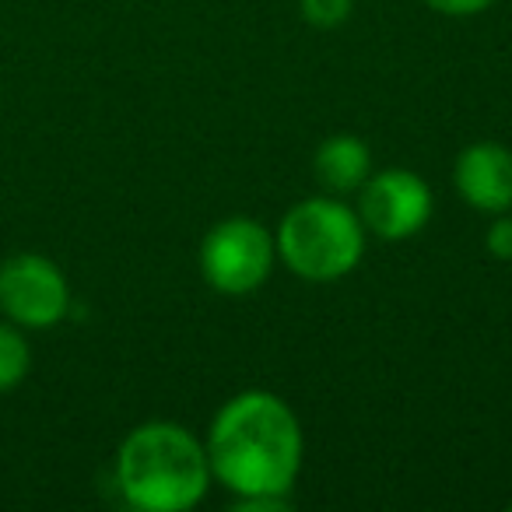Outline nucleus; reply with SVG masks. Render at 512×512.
I'll return each mask as SVG.
<instances>
[{"label":"nucleus","instance_id":"f257e3e1","mask_svg":"<svg viewBox=\"0 0 512 512\" xmlns=\"http://www.w3.org/2000/svg\"><path fill=\"white\" fill-rule=\"evenodd\" d=\"M302 425L271 390H242L218 407L207 432V463L235 498L292 495L302 470Z\"/></svg>","mask_w":512,"mask_h":512},{"label":"nucleus","instance_id":"f03ea898","mask_svg":"<svg viewBox=\"0 0 512 512\" xmlns=\"http://www.w3.org/2000/svg\"><path fill=\"white\" fill-rule=\"evenodd\" d=\"M207 484V446L176 421H144L116 449V488L141 512H186Z\"/></svg>","mask_w":512,"mask_h":512},{"label":"nucleus","instance_id":"7ed1b4c3","mask_svg":"<svg viewBox=\"0 0 512 512\" xmlns=\"http://www.w3.org/2000/svg\"><path fill=\"white\" fill-rule=\"evenodd\" d=\"M274 246L281 264L302 281H337L362 260L365 225L341 200L309 197L281 218Z\"/></svg>","mask_w":512,"mask_h":512},{"label":"nucleus","instance_id":"20e7f679","mask_svg":"<svg viewBox=\"0 0 512 512\" xmlns=\"http://www.w3.org/2000/svg\"><path fill=\"white\" fill-rule=\"evenodd\" d=\"M274 235L253 218H225L200 242V274L221 295H253L274 271Z\"/></svg>","mask_w":512,"mask_h":512},{"label":"nucleus","instance_id":"39448f33","mask_svg":"<svg viewBox=\"0 0 512 512\" xmlns=\"http://www.w3.org/2000/svg\"><path fill=\"white\" fill-rule=\"evenodd\" d=\"M71 309V288L50 256L18 253L0 264V313L22 330H50Z\"/></svg>","mask_w":512,"mask_h":512},{"label":"nucleus","instance_id":"423d86ee","mask_svg":"<svg viewBox=\"0 0 512 512\" xmlns=\"http://www.w3.org/2000/svg\"><path fill=\"white\" fill-rule=\"evenodd\" d=\"M358 218L386 242L411 239L432 218V190L418 172L383 169L358 186Z\"/></svg>","mask_w":512,"mask_h":512},{"label":"nucleus","instance_id":"0eeeda50","mask_svg":"<svg viewBox=\"0 0 512 512\" xmlns=\"http://www.w3.org/2000/svg\"><path fill=\"white\" fill-rule=\"evenodd\" d=\"M453 183L474 211L502 214L512 207V151L498 141H477L456 158Z\"/></svg>","mask_w":512,"mask_h":512},{"label":"nucleus","instance_id":"6e6552de","mask_svg":"<svg viewBox=\"0 0 512 512\" xmlns=\"http://www.w3.org/2000/svg\"><path fill=\"white\" fill-rule=\"evenodd\" d=\"M316 179L330 193H355L365 179L372 176V155L369 144L355 134H334L316 148L313 158Z\"/></svg>","mask_w":512,"mask_h":512},{"label":"nucleus","instance_id":"1a4fd4ad","mask_svg":"<svg viewBox=\"0 0 512 512\" xmlns=\"http://www.w3.org/2000/svg\"><path fill=\"white\" fill-rule=\"evenodd\" d=\"M32 369V348L22 337V327L0 320V393L15 390Z\"/></svg>","mask_w":512,"mask_h":512},{"label":"nucleus","instance_id":"9d476101","mask_svg":"<svg viewBox=\"0 0 512 512\" xmlns=\"http://www.w3.org/2000/svg\"><path fill=\"white\" fill-rule=\"evenodd\" d=\"M299 8L313 29H337L348 22L355 0H299Z\"/></svg>","mask_w":512,"mask_h":512},{"label":"nucleus","instance_id":"9b49d317","mask_svg":"<svg viewBox=\"0 0 512 512\" xmlns=\"http://www.w3.org/2000/svg\"><path fill=\"white\" fill-rule=\"evenodd\" d=\"M484 246H488V253L498 256V260H512V214L509 211H502L491 221L488 235H484Z\"/></svg>","mask_w":512,"mask_h":512},{"label":"nucleus","instance_id":"f8f14e48","mask_svg":"<svg viewBox=\"0 0 512 512\" xmlns=\"http://www.w3.org/2000/svg\"><path fill=\"white\" fill-rule=\"evenodd\" d=\"M425 8H432L435 15H446V18H474L481 11H488L495 0H421Z\"/></svg>","mask_w":512,"mask_h":512}]
</instances>
